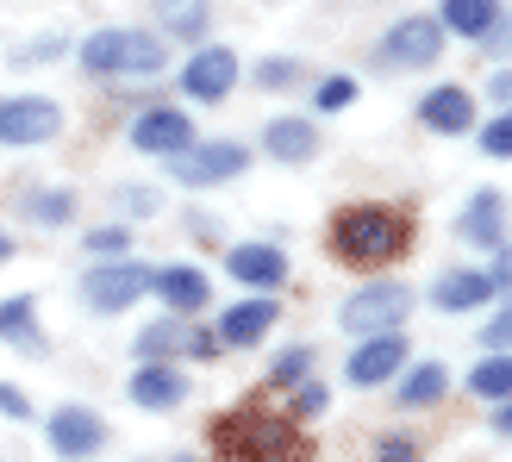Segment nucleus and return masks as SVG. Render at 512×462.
I'll use <instances>...</instances> for the list:
<instances>
[{
    "label": "nucleus",
    "instance_id": "5",
    "mask_svg": "<svg viewBox=\"0 0 512 462\" xmlns=\"http://www.w3.org/2000/svg\"><path fill=\"white\" fill-rule=\"evenodd\" d=\"M144 294H150V269L144 263H125V256L88 269V281H82V300L94 306V313H125V306L144 300Z\"/></svg>",
    "mask_w": 512,
    "mask_h": 462
},
{
    "label": "nucleus",
    "instance_id": "11",
    "mask_svg": "<svg viewBox=\"0 0 512 462\" xmlns=\"http://www.w3.org/2000/svg\"><path fill=\"white\" fill-rule=\"evenodd\" d=\"M100 444H107V425H100V413H88V406H57L50 413V450L57 456H94Z\"/></svg>",
    "mask_w": 512,
    "mask_h": 462
},
{
    "label": "nucleus",
    "instance_id": "33",
    "mask_svg": "<svg viewBox=\"0 0 512 462\" xmlns=\"http://www.w3.org/2000/svg\"><path fill=\"white\" fill-rule=\"evenodd\" d=\"M481 344H488V350H512V306H506L500 319H488V331H481Z\"/></svg>",
    "mask_w": 512,
    "mask_h": 462
},
{
    "label": "nucleus",
    "instance_id": "28",
    "mask_svg": "<svg viewBox=\"0 0 512 462\" xmlns=\"http://www.w3.org/2000/svg\"><path fill=\"white\" fill-rule=\"evenodd\" d=\"M125 244H132V238H125V225H100V231H88V250L100 256V263H113V256H125Z\"/></svg>",
    "mask_w": 512,
    "mask_h": 462
},
{
    "label": "nucleus",
    "instance_id": "35",
    "mask_svg": "<svg viewBox=\"0 0 512 462\" xmlns=\"http://www.w3.org/2000/svg\"><path fill=\"white\" fill-rule=\"evenodd\" d=\"M188 356H200V363H213V356H219V331H188Z\"/></svg>",
    "mask_w": 512,
    "mask_h": 462
},
{
    "label": "nucleus",
    "instance_id": "27",
    "mask_svg": "<svg viewBox=\"0 0 512 462\" xmlns=\"http://www.w3.org/2000/svg\"><path fill=\"white\" fill-rule=\"evenodd\" d=\"M481 150H488L494 163H506V157H512V107H506L494 125H481Z\"/></svg>",
    "mask_w": 512,
    "mask_h": 462
},
{
    "label": "nucleus",
    "instance_id": "34",
    "mask_svg": "<svg viewBox=\"0 0 512 462\" xmlns=\"http://www.w3.org/2000/svg\"><path fill=\"white\" fill-rule=\"evenodd\" d=\"M481 38H488V57H512V19H494Z\"/></svg>",
    "mask_w": 512,
    "mask_h": 462
},
{
    "label": "nucleus",
    "instance_id": "14",
    "mask_svg": "<svg viewBox=\"0 0 512 462\" xmlns=\"http://www.w3.org/2000/svg\"><path fill=\"white\" fill-rule=\"evenodd\" d=\"M419 119H425V132H444V138H463L469 125H475V100L463 88H431L419 100Z\"/></svg>",
    "mask_w": 512,
    "mask_h": 462
},
{
    "label": "nucleus",
    "instance_id": "25",
    "mask_svg": "<svg viewBox=\"0 0 512 462\" xmlns=\"http://www.w3.org/2000/svg\"><path fill=\"white\" fill-rule=\"evenodd\" d=\"M182 338H188V331L175 325V319H157V325H144V331H138V356H144V363H163V356L182 344Z\"/></svg>",
    "mask_w": 512,
    "mask_h": 462
},
{
    "label": "nucleus",
    "instance_id": "10",
    "mask_svg": "<svg viewBox=\"0 0 512 462\" xmlns=\"http://www.w3.org/2000/svg\"><path fill=\"white\" fill-rule=\"evenodd\" d=\"M406 369V338L400 331H375V338H363V350H350V381L356 388H381L388 375H400Z\"/></svg>",
    "mask_w": 512,
    "mask_h": 462
},
{
    "label": "nucleus",
    "instance_id": "16",
    "mask_svg": "<svg viewBox=\"0 0 512 462\" xmlns=\"http://www.w3.org/2000/svg\"><path fill=\"white\" fill-rule=\"evenodd\" d=\"M182 394H188V381H182V369H169V363H144L132 375V400L144 406V413H169Z\"/></svg>",
    "mask_w": 512,
    "mask_h": 462
},
{
    "label": "nucleus",
    "instance_id": "4",
    "mask_svg": "<svg viewBox=\"0 0 512 462\" xmlns=\"http://www.w3.org/2000/svg\"><path fill=\"white\" fill-rule=\"evenodd\" d=\"M413 313V294L400 288V281H375V288L350 294L344 300V331H356V338H375V331H400V319Z\"/></svg>",
    "mask_w": 512,
    "mask_h": 462
},
{
    "label": "nucleus",
    "instance_id": "1",
    "mask_svg": "<svg viewBox=\"0 0 512 462\" xmlns=\"http://www.w3.org/2000/svg\"><path fill=\"white\" fill-rule=\"evenodd\" d=\"M406 238H413V225H406V213H394V207H344L331 219V256L350 263V269L394 263L406 250Z\"/></svg>",
    "mask_w": 512,
    "mask_h": 462
},
{
    "label": "nucleus",
    "instance_id": "41",
    "mask_svg": "<svg viewBox=\"0 0 512 462\" xmlns=\"http://www.w3.org/2000/svg\"><path fill=\"white\" fill-rule=\"evenodd\" d=\"M7 256H13V238H7V231H0V263H7Z\"/></svg>",
    "mask_w": 512,
    "mask_h": 462
},
{
    "label": "nucleus",
    "instance_id": "22",
    "mask_svg": "<svg viewBox=\"0 0 512 462\" xmlns=\"http://www.w3.org/2000/svg\"><path fill=\"white\" fill-rule=\"evenodd\" d=\"M444 388H450V369L444 363H413L406 381H400V400L394 406H406V413H413V406H438Z\"/></svg>",
    "mask_w": 512,
    "mask_h": 462
},
{
    "label": "nucleus",
    "instance_id": "2",
    "mask_svg": "<svg viewBox=\"0 0 512 462\" xmlns=\"http://www.w3.org/2000/svg\"><path fill=\"white\" fill-rule=\"evenodd\" d=\"M213 450L232 462H306V444L288 419L263 413V406H238L213 425Z\"/></svg>",
    "mask_w": 512,
    "mask_h": 462
},
{
    "label": "nucleus",
    "instance_id": "12",
    "mask_svg": "<svg viewBox=\"0 0 512 462\" xmlns=\"http://www.w3.org/2000/svg\"><path fill=\"white\" fill-rule=\"evenodd\" d=\"M381 50H388V63H400V69H425V63H438V50H444V25L438 19H400Z\"/></svg>",
    "mask_w": 512,
    "mask_h": 462
},
{
    "label": "nucleus",
    "instance_id": "19",
    "mask_svg": "<svg viewBox=\"0 0 512 462\" xmlns=\"http://www.w3.org/2000/svg\"><path fill=\"white\" fill-rule=\"evenodd\" d=\"M0 338L19 344L25 356H44V331H38V306H32V294L0 300Z\"/></svg>",
    "mask_w": 512,
    "mask_h": 462
},
{
    "label": "nucleus",
    "instance_id": "9",
    "mask_svg": "<svg viewBox=\"0 0 512 462\" xmlns=\"http://www.w3.org/2000/svg\"><path fill=\"white\" fill-rule=\"evenodd\" d=\"M132 144L144 150V157H182V150L194 144V119L175 113V107H150L132 125Z\"/></svg>",
    "mask_w": 512,
    "mask_h": 462
},
{
    "label": "nucleus",
    "instance_id": "37",
    "mask_svg": "<svg viewBox=\"0 0 512 462\" xmlns=\"http://www.w3.org/2000/svg\"><path fill=\"white\" fill-rule=\"evenodd\" d=\"M381 462H419V444H406V438H388V444H381Z\"/></svg>",
    "mask_w": 512,
    "mask_h": 462
},
{
    "label": "nucleus",
    "instance_id": "6",
    "mask_svg": "<svg viewBox=\"0 0 512 462\" xmlns=\"http://www.w3.org/2000/svg\"><path fill=\"white\" fill-rule=\"evenodd\" d=\"M250 150L244 144H188L182 157H169V175L182 188H213V182H232V175H244Z\"/></svg>",
    "mask_w": 512,
    "mask_h": 462
},
{
    "label": "nucleus",
    "instance_id": "40",
    "mask_svg": "<svg viewBox=\"0 0 512 462\" xmlns=\"http://www.w3.org/2000/svg\"><path fill=\"white\" fill-rule=\"evenodd\" d=\"M494 431H512V406H500V413H494Z\"/></svg>",
    "mask_w": 512,
    "mask_h": 462
},
{
    "label": "nucleus",
    "instance_id": "17",
    "mask_svg": "<svg viewBox=\"0 0 512 462\" xmlns=\"http://www.w3.org/2000/svg\"><path fill=\"white\" fill-rule=\"evenodd\" d=\"M263 150L275 163H306L319 150V132H313V119H269V132H263Z\"/></svg>",
    "mask_w": 512,
    "mask_h": 462
},
{
    "label": "nucleus",
    "instance_id": "13",
    "mask_svg": "<svg viewBox=\"0 0 512 462\" xmlns=\"http://www.w3.org/2000/svg\"><path fill=\"white\" fill-rule=\"evenodd\" d=\"M481 300H494V275L488 269H450V275H438V288H431V306H438V313H475Z\"/></svg>",
    "mask_w": 512,
    "mask_h": 462
},
{
    "label": "nucleus",
    "instance_id": "29",
    "mask_svg": "<svg viewBox=\"0 0 512 462\" xmlns=\"http://www.w3.org/2000/svg\"><path fill=\"white\" fill-rule=\"evenodd\" d=\"M325 406H331V394L319 388V381H300V388H294V419H319Z\"/></svg>",
    "mask_w": 512,
    "mask_h": 462
},
{
    "label": "nucleus",
    "instance_id": "8",
    "mask_svg": "<svg viewBox=\"0 0 512 462\" xmlns=\"http://www.w3.org/2000/svg\"><path fill=\"white\" fill-rule=\"evenodd\" d=\"M232 82H238V50H225V44H200L182 69V88L194 100H225Z\"/></svg>",
    "mask_w": 512,
    "mask_h": 462
},
{
    "label": "nucleus",
    "instance_id": "31",
    "mask_svg": "<svg viewBox=\"0 0 512 462\" xmlns=\"http://www.w3.org/2000/svg\"><path fill=\"white\" fill-rule=\"evenodd\" d=\"M306 369H313V350H306V344H294V350L275 363V375H269V381H300Z\"/></svg>",
    "mask_w": 512,
    "mask_h": 462
},
{
    "label": "nucleus",
    "instance_id": "38",
    "mask_svg": "<svg viewBox=\"0 0 512 462\" xmlns=\"http://www.w3.org/2000/svg\"><path fill=\"white\" fill-rule=\"evenodd\" d=\"M256 82H269V88H281V82H294V63H263V69H256Z\"/></svg>",
    "mask_w": 512,
    "mask_h": 462
},
{
    "label": "nucleus",
    "instance_id": "18",
    "mask_svg": "<svg viewBox=\"0 0 512 462\" xmlns=\"http://www.w3.org/2000/svg\"><path fill=\"white\" fill-rule=\"evenodd\" d=\"M275 325V300H238L232 313L219 319V344H263V331Z\"/></svg>",
    "mask_w": 512,
    "mask_h": 462
},
{
    "label": "nucleus",
    "instance_id": "21",
    "mask_svg": "<svg viewBox=\"0 0 512 462\" xmlns=\"http://www.w3.org/2000/svg\"><path fill=\"white\" fill-rule=\"evenodd\" d=\"M494 19H500V0H444L438 7V25L456 38H481Z\"/></svg>",
    "mask_w": 512,
    "mask_h": 462
},
{
    "label": "nucleus",
    "instance_id": "7",
    "mask_svg": "<svg viewBox=\"0 0 512 462\" xmlns=\"http://www.w3.org/2000/svg\"><path fill=\"white\" fill-rule=\"evenodd\" d=\"M63 132V107L44 94H13L0 100V144H44Z\"/></svg>",
    "mask_w": 512,
    "mask_h": 462
},
{
    "label": "nucleus",
    "instance_id": "39",
    "mask_svg": "<svg viewBox=\"0 0 512 462\" xmlns=\"http://www.w3.org/2000/svg\"><path fill=\"white\" fill-rule=\"evenodd\" d=\"M494 100H506V107H512V75H506V69L494 75Z\"/></svg>",
    "mask_w": 512,
    "mask_h": 462
},
{
    "label": "nucleus",
    "instance_id": "32",
    "mask_svg": "<svg viewBox=\"0 0 512 462\" xmlns=\"http://www.w3.org/2000/svg\"><path fill=\"white\" fill-rule=\"evenodd\" d=\"M169 32H200V0H175V7H169Z\"/></svg>",
    "mask_w": 512,
    "mask_h": 462
},
{
    "label": "nucleus",
    "instance_id": "23",
    "mask_svg": "<svg viewBox=\"0 0 512 462\" xmlns=\"http://www.w3.org/2000/svg\"><path fill=\"white\" fill-rule=\"evenodd\" d=\"M456 231H463L469 244H488V250H494V244H500V194L481 188V194L469 200V213L456 219Z\"/></svg>",
    "mask_w": 512,
    "mask_h": 462
},
{
    "label": "nucleus",
    "instance_id": "26",
    "mask_svg": "<svg viewBox=\"0 0 512 462\" xmlns=\"http://www.w3.org/2000/svg\"><path fill=\"white\" fill-rule=\"evenodd\" d=\"M350 100H356V82H350V75H325L319 94H313V107H319V113H344Z\"/></svg>",
    "mask_w": 512,
    "mask_h": 462
},
{
    "label": "nucleus",
    "instance_id": "30",
    "mask_svg": "<svg viewBox=\"0 0 512 462\" xmlns=\"http://www.w3.org/2000/svg\"><path fill=\"white\" fill-rule=\"evenodd\" d=\"M75 213V194H38L32 200V219H44V225H63Z\"/></svg>",
    "mask_w": 512,
    "mask_h": 462
},
{
    "label": "nucleus",
    "instance_id": "24",
    "mask_svg": "<svg viewBox=\"0 0 512 462\" xmlns=\"http://www.w3.org/2000/svg\"><path fill=\"white\" fill-rule=\"evenodd\" d=\"M469 388H475L481 400H512V350L481 356V363L469 369Z\"/></svg>",
    "mask_w": 512,
    "mask_h": 462
},
{
    "label": "nucleus",
    "instance_id": "36",
    "mask_svg": "<svg viewBox=\"0 0 512 462\" xmlns=\"http://www.w3.org/2000/svg\"><path fill=\"white\" fill-rule=\"evenodd\" d=\"M0 413H7V419H32V400H25L13 381H7V388H0Z\"/></svg>",
    "mask_w": 512,
    "mask_h": 462
},
{
    "label": "nucleus",
    "instance_id": "20",
    "mask_svg": "<svg viewBox=\"0 0 512 462\" xmlns=\"http://www.w3.org/2000/svg\"><path fill=\"white\" fill-rule=\"evenodd\" d=\"M150 288H157V294L175 306V313H200V306H207V275L188 269V263L157 269V275H150Z\"/></svg>",
    "mask_w": 512,
    "mask_h": 462
},
{
    "label": "nucleus",
    "instance_id": "15",
    "mask_svg": "<svg viewBox=\"0 0 512 462\" xmlns=\"http://www.w3.org/2000/svg\"><path fill=\"white\" fill-rule=\"evenodd\" d=\"M225 269H232L244 288H275V281L288 275V256H281L275 244H238L232 256H225Z\"/></svg>",
    "mask_w": 512,
    "mask_h": 462
},
{
    "label": "nucleus",
    "instance_id": "3",
    "mask_svg": "<svg viewBox=\"0 0 512 462\" xmlns=\"http://www.w3.org/2000/svg\"><path fill=\"white\" fill-rule=\"evenodd\" d=\"M82 63L94 75H157L169 63V50L157 32H132V25H107L82 44Z\"/></svg>",
    "mask_w": 512,
    "mask_h": 462
}]
</instances>
